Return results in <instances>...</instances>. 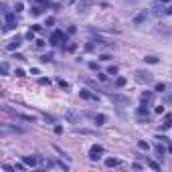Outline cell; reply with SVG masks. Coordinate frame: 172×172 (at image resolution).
Wrapping results in <instances>:
<instances>
[{"instance_id":"6da1fadb","label":"cell","mask_w":172,"mask_h":172,"mask_svg":"<svg viewBox=\"0 0 172 172\" xmlns=\"http://www.w3.org/2000/svg\"><path fill=\"white\" fill-rule=\"evenodd\" d=\"M101 154H103V148H101L99 144L91 146V150H89V158H91V160H99V158H101Z\"/></svg>"},{"instance_id":"9c48e42d","label":"cell","mask_w":172,"mask_h":172,"mask_svg":"<svg viewBox=\"0 0 172 172\" xmlns=\"http://www.w3.org/2000/svg\"><path fill=\"white\" fill-rule=\"evenodd\" d=\"M112 99L118 101V103H126V97H122V95H112Z\"/></svg>"},{"instance_id":"ac0fdd59","label":"cell","mask_w":172,"mask_h":172,"mask_svg":"<svg viewBox=\"0 0 172 172\" xmlns=\"http://www.w3.org/2000/svg\"><path fill=\"white\" fill-rule=\"evenodd\" d=\"M59 85H61V87H65V89H67V87H69V83H67V81H65V79H59Z\"/></svg>"},{"instance_id":"2e32d148","label":"cell","mask_w":172,"mask_h":172,"mask_svg":"<svg viewBox=\"0 0 172 172\" xmlns=\"http://www.w3.org/2000/svg\"><path fill=\"white\" fill-rule=\"evenodd\" d=\"M31 12H33V14H35V16H39V14H41V12H43V8H39V6H35V8H33V10H31Z\"/></svg>"},{"instance_id":"7a4b0ae2","label":"cell","mask_w":172,"mask_h":172,"mask_svg":"<svg viewBox=\"0 0 172 172\" xmlns=\"http://www.w3.org/2000/svg\"><path fill=\"white\" fill-rule=\"evenodd\" d=\"M61 41H67L65 33H63V31H55V33H53V37H51V45H59Z\"/></svg>"},{"instance_id":"5bb4252c","label":"cell","mask_w":172,"mask_h":172,"mask_svg":"<svg viewBox=\"0 0 172 172\" xmlns=\"http://www.w3.org/2000/svg\"><path fill=\"white\" fill-rule=\"evenodd\" d=\"M156 150H158V154H164V152H166L168 148H164V146H162V142H160V144L156 146Z\"/></svg>"},{"instance_id":"30bf717a","label":"cell","mask_w":172,"mask_h":172,"mask_svg":"<svg viewBox=\"0 0 172 172\" xmlns=\"http://www.w3.org/2000/svg\"><path fill=\"white\" fill-rule=\"evenodd\" d=\"M168 128H172V118H170V116H168L166 122H164V130H168Z\"/></svg>"},{"instance_id":"ffe728a7","label":"cell","mask_w":172,"mask_h":172,"mask_svg":"<svg viewBox=\"0 0 172 172\" xmlns=\"http://www.w3.org/2000/svg\"><path fill=\"white\" fill-rule=\"evenodd\" d=\"M97 77H99V81H107V75H105V73H99Z\"/></svg>"},{"instance_id":"7c38bea8","label":"cell","mask_w":172,"mask_h":172,"mask_svg":"<svg viewBox=\"0 0 172 172\" xmlns=\"http://www.w3.org/2000/svg\"><path fill=\"white\" fill-rule=\"evenodd\" d=\"M25 39H27V41H33V39H35V31L31 29V31H29V33L25 35Z\"/></svg>"},{"instance_id":"7402d4cb","label":"cell","mask_w":172,"mask_h":172,"mask_svg":"<svg viewBox=\"0 0 172 172\" xmlns=\"http://www.w3.org/2000/svg\"><path fill=\"white\" fill-rule=\"evenodd\" d=\"M89 69L91 71H97V63H89Z\"/></svg>"},{"instance_id":"44dd1931","label":"cell","mask_w":172,"mask_h":172,"mask_svg":"<svg viewBox=\"0 0 172 172\" xmlns=\"http://www.w3.org/2000/svg\"><path fill=\"white\" fill-rule=\"evenodd\" d=\"M148 99H150V93H148V91H146V93H142V101H148Z\"/></svg>"},{"instance_id":"ba28073f","label":"cell","mask_w":172,"mask_h":172,"mask_svg":"<svg viewBox=\"0 0 172 172\" xmlns=\"http://www.w3.org/2000/svg\"><path fill=\"white\" fill-rule=\"evenodd\" d=\"M126 83H128V79H126V77H118V79H116V85H118V87H124Z\"/></svg>"},{"instance_id":"d6986e66","label":"cell","mask_w":172,"mask_h":172,"mask_svg":"<svg viewBox=\"0 0 172 172\" xmlns=\"http://www.w3.org/2000/svg\"><path fill=\"white\" fill-rule=\"evenodd\" d=\"M14 75H16V77H25V71H23V69H16Z\"/></svg>"},{"instance_id":"e0dca14e","label":"cell","mask_w":172,"mask_h":172,"mask_svg":"<svg viewBox=\"0 0 172 172\" xmlns=\"http://www.w3.org/2000/svg\"><path fill=\"white\" fill-rule=\"evenodd\" d=\"M164 89H166V85H164V83H158V85H156V91H160V93H162Z\"/></svg>"},{"instance_id":"52a82bcc","label":"cell","mask_w":172,"mask_h":172,"mask_svg":"<svg viewBox=\"0 0 172 172\" xmlns=\"http://www.w3.org/2000/svg\"><path fill=\"white\" fill-rule=\"evenodd\" d=\"M138 148H140V150H146V152H148V150H150V144L144 142V140H140V142H138Z\"/></svg>"},{"instance_id":"5b68a950","label":"cell","mask_w":172,"mask_h":172,"mask_svg":"<svg viewBox=\"0 0 172 172\" xmlns=\"http://www.w3.org/2000/svg\"><path fill=\"white\" fill-rule=\"evenodd\" d=\"M79 95H81L83 99H97V95L89 93V89H81V91H79Z\"/></svg>"},{"instance_id":"4fadbf2b","label":"cell","mask_w":172,"mask_h":172,"mask_svg":"<svg viewBox=\"0 0 172 172\" xmlns=\"http://www.w3.org/2000/svg\"><path fill=\"white\" fill-rule=\"evenodd\" d=\"M103 122H105V116H95V124L97 126H101Z\"/></svg>"},{"instance_id":"8992f818","label":"cell","mask_w":172,"mask_h":172,"mask_svg":"<svg viewBox=\"0 0 172 172\" xmlns=\"http://www.w3.org/2000/svg\"><path fill=\"white\" fill-rule=\"evenodd\" d=\"M105 166H107V168H114V166H120V160H118V158H107V160H105Z\"/></svg>"},{"instance_id":"603a6c76","label":"cell","mask_w":172,"mask_h":172,"mask_svg":"<svg viewBox=\"0 0 172 172\" xmlns=\"http://www.w3.org/2000/svg\"><path fill=\"white\" fill-rule=\"evenodd\" d=\"M33 31L35 33H41V25H33Z\"/></svg>"},{"instance_id":"d4e9b609","label":"cell","mask_w":172,"mask_h":172,"mask_svg":"<svg viewBox=\"0 0 172 172\" xmlns=\"http://www.w3.org/2000/svg\"><path fill=\"white\" fill-rule=\"evenodd\" d=\"M168 152H170V154H172V144H168Z\"/></svg>"},{"instance_id":"8fae6325","label":"cell","mask_w":172,"mask_h":172,"mask_svg":"<svg viewBox=\"0 0 172 172\" xmlns=\"http://www.w3.org/2000/svg\"><path fill=\"white\" fill-rule=\"evenodd\" d=\"M146 63H150V65H156L158 59H156V57H146Z\"/></svg>"},{"instance_id":"3957f363","label":"cell","mask_w":172,"mask_h":172,"mask_svg":"<svg viewBox=\"0 0 172 172\" xmlns=\"http://www.w3.org/2000/svg\"><path fill=\"white\" fill-rule=\"evenodd\" d=\"M20 45H23V39H20V37H14L8 45H6V49H8V51H14V49H18Z\"/></svg>"},{"instance_id":"cb8c5ba5","label":"cell","mask_w":172,"mask_h":172,"mask_svg":"<svg viewBox=\"0 0 172 172\" xmlns=\"http://www.w3.org/2000/svg\"><path fill=\"white\" fill-rule=\"evenodd\" d=\"M166 14H172V4L168 6V10H166Z\"/></svg>"},{"instance_id":"277c9868","label":"cell","mask_w":172,"mask_h":172,"mask_svg":"<svg viewBox=\"0 0 172 172\" xmlns=\"http://www.w3.org/2000/svg\"><path fill=\"white\" fill-rule=\"evenodd\" d=\"M23 162H25V166H33V168L37 166V158H35V156H25Z\"/></svg>"},{"instance_id":"9a60e30c","label":"cell","mask_w":172,"mask_h":172,"mask_svg":"<svg viewBox=\"0 0 172 172\" xmlns=\"http://www.w3.org/2000/svg\"><path fill=\"white\" fill-rule=\"evenodd\" d=\"M116 73H118V67L116 65H112L110 69H107V75H116Z\"/></svg>"},{"instance_id":"484cf974","label":"cell","mask_w":172,"mask_h":172,"mask_svg":"<svg viewBox=\"0 0 172 172\" xmlns=\"http://www.w3.org/2000/svg\"><path fill=\"white\" fill-rule=\"evenodd\" d=\"M37 2H45V0H37Z\"/></svg>"}]
</instances>
